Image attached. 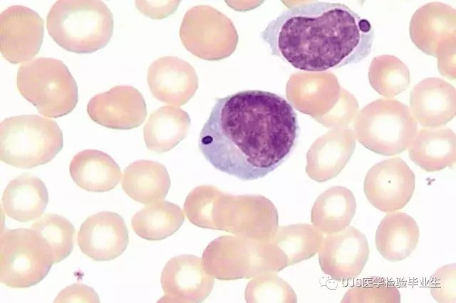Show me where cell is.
<instances>
[{
	"label": "cell",
	"mask_w": 456,
	"mask_h": 303,
	"mask_svg": "<svg viewBox=\"0 0 456 303\" xmlns=\"http://www.w3.org/2000/svg\"><path fill=\"white\" fill-rule=\"evenodd\" d=\"M48 34L66 51L90 53L105 47L113 31V16L97 0H58L46 18Z\"/></svg>",
	"instance_id": "3957f363"
},
{
	"label": "cell",
	"mask_w": 456,
	"mask_h": 303,
	"mask_svg": "<svg viewBox=\"0 0 456 303\" xmlns=\"http://www.w3.org/2000/svg\"><path fill=\"white\" fill-rule=\"evenodd\" d=\"M415 177L407 164L399 157L373 165L364 179V193L368 201L383 212L403 208L410 200Z\"/></svg>",
	"instance_id": "ba28073f"
},
{
	"label": "cell",
	"mask_w": 456,
	"mask_h": 303,
	"mask_svg": "<svg viewBox=\"0 0 456 303\" xmlns=\"http://www.w3.org/2000/svg\"><path fill=\"white\" fill-rule=\"evenodd\" d=\"M368 256L366 236L358 229L350 227L324 239L320 247L318 261L324 273L336 281L346 282L361 273Z\"/></svg>",
	"instance_id": "8fae6325"
},
{
	"label": "cell",
	"mask_w": 456,
	"mask_h": 303,
	"mask_svg": "<svg viewBox=\"0 0 456 303\" xmlns=\"http://www.w3.org/2000/svg\"><path fill=\"white\" fill-rule=\"evenodd\" d=\"M87 112L97 124L113 129H130L140 126L147 116L145 99L129 85H116L93 97Z\"/></svg>",
	"instance_id": "4fadbf2b"
},
{
	"label": "cell",
	"mask_w": 456,
	"mask_h": 303,
	"mask_svg": "<svg viewBox=\"0 0 456 303\" xmlns=\"http://www.w3.org/2000/svg\"><path fill=\"white\" fill-rule=\"evenodd\" d=\"M299 135L297 115L280 95L239 91L217 98L198 139L216 169L242 181L262 178L291 154Z\"/></svg>",
	"instance_id": "6da1fadb"
},
{
	"label": "cell",
	"mask_w": 456,
	"mask_h": 303,
	"mask_svg": "<svg viewBox=\"0 0 456 303\" xmlns=\"http://www.w3.org/2000/svg\"><path fill=\"white\" fill-rule=\"evenodd\" d=\"M190 126V118L182 109L162 106L150 114L144 126L145 143L151 151L168 152L185 139Z\"/></svg>",
	"instance_id": "44dd1931"
},
{
	"label": "cell",
	"mask_w": 456,
	"mask_h": 303,
	"mask_svg": "<svg viewBox=\"0 0 456 303\" xmlns=\"http://www.w3.org/2000/svg\"><path fill=\"white\" fill-rule=\"evenodd\" d=\"M354 302H400V292L396 287L380 277L364 280L352 287L345 298Z\"/></svg>",
	"instance_id": "4316f807"
},
{
	"label": "cell",
	"mask_w": 456,
	"mask_h": 303,
	"mask_svg": "<svg viewBox=\"0 0 456 303\" xmlns=\"http://www.w3.org/2000/svg\"><path fill=\"white\" fill-rule=\"evenodd\" d=\"M43 38V21L33 10L14 5L0 14V45L3 57L16 64L33 58Z\"/></svg>",
	"instance_id": "9c48e42d"
},
{
	"label": "cell",
	"mask_w": 456,
	"mask_h": 303,
	"mask_svg": "<svg viewBox=\"0 0 456 303\" xmlns=\"http://www.w3.org/2000/svg\"><path fill=\"white\" fill-rule=\"evenodd\" d=\"M409 147L410 159L426 171H440L455 163V134L449 129H422Z\"/></svg>",
	"instance_id": "7402d4cb"
},
{
	"label": "cell",
	"mask_w": 456,
	"mask_h": 303,
	"mask_svg": "<svg viewBox=\"0 0 456 303\" xmlns=\"http://www.w3.org/2000/svg\"><path fill=\"white\" fill-rule=\"evenodd\" d=\"M160 282L164 296L158 302H201L210 294L214 280L201 259L192 255L172 257L165 264Z\"/></svg>",
	"instance_id": "7c38bea8"
},
{
	"label": "cell",
	"mask_w": 456,
	"mask_h": 303,
	"mask_svg": "<svg viewBox=\"0 0 456 303\" xmlns=\"http://www.w3.org/2000/svg\"><path fill=\"white\" fill-rule=\"evenodd\" d=\"M260 36L271 55L307 72L360 63L374 40L368 19L343 4L320 1L285 9Z\"/></svg>",
	"instance_id": "7a4b0ae2"
},
{
	"label": "cell",
	"mask_w": 456,
	"mask_h": 303,
	"mask_svg": "<svg viewBox=\"0 0 456 303\" xmlns=\"http://www.w3.org/2000/svg\"><path fill=\"white\" fill-rule=\"evenodd\" d=\"M419 235L418 225L411 216L403 212H390L376 230V248L385 260L401 261L416 248Z\"/></svg>",
	"instance_id": "d6986e66"
},
{
	"label": "cell",
	"mask_w": 456,
	"mask_h": 303,
	"mask_svg": "<svg viewBox=\"0 0 456 303\" xmlns=\"http://www.w3.org/2000/svg\"><path fill=\"white\" fill-rule=\"evenodd\" d=\"M179 3V1H136L135 5L145 16L160 19L172 14Z\"/></svg>",
	"instance_id": "f546056e"
},
{
	"label": "cell",
	"mask_w": 456,
	"mask_h": 303,
	"mask_svg": "<svg viewBox=\"0 0 456 303\" xmlns=\"http://www.w3.org/2000/svg\"><path fill=\"white\" fill-rule=\"evenodd\" d=\"M432 297L438 302H456L455 264L447 265L437 269L428 282Z\"/></svg>",
	"instance_id": "83f0119b"
},
{
	"label": "cell",
	"mask_w": 456,
	"mask_h": 303,
	"mask_svg": "<svg viewBox=\"0 0 456 303\" xmlns=\"http://www.w3.org/2000/svg\"><path fill=\"white\" fill-rule=\"evenodd\" d=\"M180 207L161 200L135 213L131 220L135 233L147 240H160L173 235L184 223Z\"/></svg>",
	"instance_id": "603a6c76"
},
{
	"label": "cell",
	"mask_w": 456,
	"mask_h": 303,
	"mask_svg": "<svg viewBox=\"0 0 456 303\" xmlns=\"http://www.w3.org/2000/svg\"><path fill=\"white\" fill-rule=\"evenodd\" d=\"M31 228L36 230L49 245L54 263L63 260L72 252L75 228L65 217L47 213L36 220Z\"/></svg>",
	"instance_id": "d4e9b609"
},
{
	"label": "cell",
	"mask_w": 456,
	"mask_h": 303,
	"mask_svg": "<svg viewBox=\"0 0 456 303\" xmlns=\"http://www.w3.org/2000/svg\"><path fill=\"white\" fill-rule=\"evenodd\" d=\"M63 145L58 124L36 115L4 119L0 124V159L20 169H32L51 161Z\"/></svg>",
	"instance_id": "277c9868"
},
{
	"label": "cell",
	"mask_w": 456,
	"mask_h": 303,
	"mask_svg": "<svg viewBox=\"0 0 456 303\" xmlns=\"http://www.w3.org/2000/svg\"><path fill=\"white\" fill-rule=\"evenodd\" d=\"M164 165L152 160H138L123 171L122 188L134 201L148 205L162 200L170 188Z\"/></svg>",
	"instance_id": "ffe728a7"
},
{
	"label": "cell",
	"mask_w": 456,
	"mask_h": 303,
	"mask_svg": "<svg viewBox=\"0 0 456 303\" xmlns=\"http://www.w3.org/2000/svg\"><path fill=\"white\" fill-rule=\"evenodd\" d=\"M54 263L46 240L33 228H5L0 235V282L11 288L40 282Z\"/></svg>",
	"instance_id": "8992f818"
},
{
	"label": "cell",
	"mask_w": 456,
	"mask_h": 303,
	"mask_svg": "<svg viewBox=\"0 0 456 303\" xmlns=\"http://www.w3.org/2000/svg\"><path fill=\"white\" fill-rule=\"evenodd\" d=\"M55 302H99L95 290L85 285L75 283L63 289Z\"/></svg>",
	"instance_id": "f1b7e54d"
},
{
	"label": "cell",
	"mask_w": 456,
	"mask_h": 303,
	"mask_svg": "<svg viewBox=\"0 0 456 303\" xmlns=\"http://www.w3.org/2000/svg\"><path fill=\"white\" fill-rule=\"evenodd\" d=\"M48 193L38 177L25 174L7 184L1 200V210L8 217L28 222L41 217L48 204Z\"/></svg>",
	"instance_id": "e0dca14e"
},
{
	"label": "cell",
	"mask_w": 456,
	"mask_h": 303,
	"mask_svg": "<svg viewBox=\"0 0 456 303\" xmlns=\"http://www.w3.org/2000/svg\"><path fill=\"white\" fill-rule=\"evenodd\" d=\"M356 208V199L351 191L343 187L332 188L316 201L312 222L326 233L337 232L349 224Z\"/></svg>",
	"instance_id": "cb8c5ba5"
},
{
	"label": "cell",
	"mask_w": 456,
	"mask_h": 303,
	"mask_svg": "<svg viewBox=\"0 0 456 303\" xmlns=\"http://www.w3.org/2000/svg\"><path fill=\"white\" fill-rule=\"evenodd\" d=\"M356 130L358 141L366 148L392 156L410 145L418 124L407 105L395 100L379 99L361 110Z\"/></svg>",
	"instance_id": "52a82bcc"
},
{
	"label": "cell",
	"mask_w": 456,
	"mask_h": 303,
	"mask_svg": "<svg viewBox=\"0 0 456 303\" xmlns=\"http://www.w3.org/2000/svg\"><path fill=\"white\" fill-rule=\"evenodd\" d=\"M205 270L219 280L249 278L259 273V245L232 236H222L206 248L202 255Z\"/></svg>",
	"instance_id": "30bf717a"
},
{
	"label": "cell",
	"mask_w": 456,
	"mask_h": 303,
	"mask_svg": "<svg viewBox=\"0 0 456 303\" xmlns=\"http://www.w3.org/2000/svg\"><path fill=\"white\" fill-rule=\"evenodd\" d=\"M16 86L45 117L66 115L78 102L76 80L67 66L56 58L39 57L22 64L17 72Z\"/></svg>",
	"instance_id": "5b68a950"
},
{
	"label": "cell",
	"mask_w": 456,
	"mask_h": 303,
	"mask_svg": "<svg viewBox=\"0 0 456 303\" xmlns=\"http://www.w3.org/2000/svg\"><path fill=\"white\" fill-rule=\"evenodd\" d=\"M368 76L374 90L385 97H393L402 92L410 82L408 68L398 60L373 61Z\"/></svg>",
	"instance_id": "484cf974"
},
{
	"label": "cell",
	"mask_w": 456,
	"mask_h": 303,
	"mask_svg": "<svg viewBox=\"0 0 456 303\" xmlns=\"http://www.w3.org/2000/svg\"><path fill=\"white\" fill-rule=\"evenodd\" d=\"M71 176L80 188L91 192L113 189L122 176L114 159L103 152L86 149L76 154L69 165Z\"/></svg>",
	"instance_id": "ac0fdd59"
},
{
	"label": "cell",
	"mask_w": 456,
	"mask_h": 303,
	"mask_svg": "<svg viewBox=\"0 0 456 303\" xmlns=\"http://www.w3.org/2000/svg\"><path fill=\"white\" fill-rule=\"evenodd\" d=\"M147 81L152 95L158 100L174 105H183L197 88L193 68L175 56L155 60L149 66Z\"/></svg>",
	"instance_id": "9a60e30c"
},
{
	"label": "cell",
	"mask_w": 456,
	"mask_h": 303,
	"mask_svg": "<svg viewBox=\"0 0 456 303\" xmlns=\"http://www.w3.org/2000/svg\"><path fill=\"white\" fill-rule=\"evenodd\" d=\"M410 104L414 117L423 126L440 127L455 115V89L441 79H425L413 88Z\"/></svg>",
	"instance_id": "2e32d148"
},
{
	"label": "cell",
	"mask_w": 456,
	"mask_h": 303,
	"mask_svg": "<svg viewBox=\"0 0 456 303\" xmlns=\"http://www.w3.org/2000/svg\"><path fill=\"white\" fill-rule=\"evenodd\" d=\"M81 252L95 261L119 257L129 243L128 230L119 214L102 211L88 217L77 236Z\"/></svg>",
	"instance_id": "5bb4252c"
}]
</instances>
